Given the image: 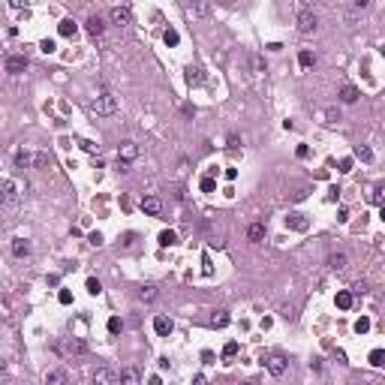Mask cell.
I'll list each match as a JSON object with an SVG mask.
<instances>
[{
  "instance_id": "cell-4",
  "label": "cell",
  "mask_w": 385,
  "mask_h": 385,
  "mask_svg": "<svg viewBox=\"0 0 385 385\" xmlns=\"http://www.w3.org/2000/svg\"><path fill=\"white\" fill-rule=\"evenodd\" d=\"M135 156H138V145L135 142H130V138H127V142L117 145V163H133Z\"/></svg>"
},
{
  "instance_id": "cell-49",
  "label": "cell",
  "mask_w": 385,
  "mask_h": 385,
  "mask_svg": "<svg viewBox=\"0 0 385 385\" xmlns=\"http://www.w3.org/2000/svg\"><path fill=\"white\" fill-rule=\"evenodd\" d=\"M192 385H208V379H205V376H202V373H199V376H196V379H192Z\"/></svg>"
},
{
  "instance_id": "cell-32",
  "label": "cell",
  "mask_w": 385,
  "mask_h": 385,
  "mask_svg": "<svg viewBox=\"0 0 385 385\" xmlns=\"http://www.w3.org/2000/svg\"><path fill=\"white\" fill-rule=\"evenodd\" d=\"M163 39H166V45H178V42H181V37H178V30H174V27H169V30L163 33Z\"/></svg>"
},
{
  "instance_id": "cell-21",
  "label": "cell",
  "mask_w": 385,
  "mask_h": 385,
  "mask_svg": "<svg viewBox=\"0 0 385 385\" xmlns=\"http://www.w3.org/2000/svg\"><path fill=\"white\" fill-rule=\"evenodd\" d=\"M33 156H37V154H27V151H15V166H19V169H30V166H33Z\"/></svg>"
},
{
  "instance_id": "cell-3",
  "label": "cell",
  "mask_w": 385,
  "mask_h": 385,
  "mask_svg": "<svg viewBox=\"0 0 385 385\" xmlns=\"http://www.w3.org/2000/svg\"><path fill=\"white\" fill-rule=\"evenodd\" d=\"M109 19L117 27H127V24H133V9L130 6H112L109 9Z\"/></svg>"
},
{
  "instance_id": "cell-39",
  "label": "cell",
  "mask_w": 385,
  "mask_h": 385,
  "mask_svg": "<svg viewBox=\"0 0 385 385\" xmlns=\"http://www.w3.org/2000/svg\"><path fill=\"white\" fill-rule=\"evenodd\" d=\"M78 148H81V151H87V154H94V151H96V145L91 142V138H81V142H78Z\"/></svg>"
},
{
  "instance_id": "cell-22",
  "label": "cell",
  "mask_w": 385,
  "mask_h": 385,
  "mask_svg": "<svg viewBox=\"0 0 385 385\" xmlns=\"http://www.w3.org/2000/svg\"><path fill=\"white\" fill-rule=\"evenodd\" d=\"M45 385H66V370H48Z\"/></svg>"
},
{
  "instance_id": "cell-43",
  "label": "cell",
  "mask_w": 385,
  "mask_h": 385,
  "mask_svg": "<svg viewBox=\"0 0 385 385\" xmlns=\"http://www.w3.org/2000/svg\"><path fill=\"white\" fill-rule=\"evenodd\" d=\"M253 69H256V73H265V60H262L259 55L253 58Z\"/></svg>"
},
{
  "instance_id": "cell-31",
  "label": "cell",
  "mask_w": 385,
  "mask_h": 385,
  "mask_svg": "<svg viewBox=\"0 0 385 385\" xmlns=\"http://www.w3.org/2000/svg\"><path fill=\"white\" fill-rule=\"evenodd\" d=\"M298 63H301L304 69H307V66H313V63H316V58H313V51H307V48H304L301 55H298Z\"/></svg>"
},
{
  "instance_id": "cell-36",
  "label": "cell",
  "mask_w": 385,
  "mask_h": 385,
  "mask_svg": "<svg viewBox=\"0 0 385 385\" xmlns=\"http://www.w3.org/2000/svg\"><path fill=\"white\" fill-rule=\"evenodd\" d=\"M87 292H91V295H99V292H102V283H99L96 277H91V280H87Z\"/></svg>"
},
{
  "instance_id": "cell-15",
  "label": "cell",
  "mask_w": 385,
  "mask_h": 385,
  "mask_svg": "<svg viewBox=\"0 0 385 385\" xmlns=\"http://www.w3.org/2000/svg\"><path fill=\"white\" fill-rule=\"evenodd\" d=\"M328 265H331V271H337V274H340V271L349 268V256H346V253H334V256L328 259Z\"/></svg>"
},
{
  "instance_id": "cell-35",
  "label": "cell",
  "mask_w": 385,
  "mask_h": 385,
  "mask_svg": "<svg viewBox=\"0 0 385 385\" xmlns=\"http://www.w3.org/2000/svg\"><path fill=\"white\" fill-rule=\"evenodd\" d=\"M235 355H238V343L232 340V343H226V346H223V358H235Z\"/></svg>"
},
{
  "instance_id": "cell-28",
  "label": "cell",
  "mask_w": 385,
  "mask_h": 385,
  "mask_svg": "<svg viewBox=\"0 0 385 385\" xmlns=\"http://www.w3.org/2000/svg\"><path fill=\"white\" fill-rule=\"evenodd\" d=\"M160 244L163 247H174V244H178V235H174L172 229H166V232H160Z\"/></svg>"
},
{
  "instance_id": "cell-46",
  "label": "cell",
  "mask_w": 385,
  "mask_h": 385,
  "mask_svg": "<svg viewBox=\"0 0 385 385\" xmlns=\"http://www.w3.org/2000/svg\"><path fill=\"white\" fill-rule=\"evenodd\" d=\"M91 244H94V247H99V244H102V235H99V232H94V235H91Z\"/></svg>"
},
{
  "instance_id": "cell-33",
  "label": "cell",
  "mask_w": 385,
  "mask_h": 385,
  "mask_svg": "<svg viewBox=\"0 0 385 385\" xmlns=\"http://www.w3.org/2000/svg\"><path fill=\"white\" fill-rule=\"evenodd\" d=\"M355 156H358V160H364V163H373V151H370V148H364V145H358Z\"/></svg>"
},
{
  "instance_id": "cell-18",
  "label": "cell",
  "mask_w": 385,
  "mask_h": 385,
  "mask_svg": "<svg viewBox=\"0 0 385 385\" xmlns=\"http://www.w3.org/2000/svg\"><path fill=\"white\" fill-rule=\"evenodd\" d=\"M102 30H106L102 19L99 15H91V19H87V33H91V37H102Z\"/></svg>"
},
{
  "instance_id": "cell-2",
  "label": "cell",
  "mask_w": 385,
  "mask_h": 385,
  "mask_svg": "<svg viewBox=\"0 0 385 385\" xmlns=\"http://www.w3.org/2000/svg\"><path fill=\"white\" fill-rule=\"evenodd\" d=\"M316 27H319L316 12H313L310 6H301V9H298V30H301V33H313Z\"/></svg>"
},
{
  "instance_id": "cell-50",
  "label": "cell",
  "mask_w": 385,
  "mask_h": 385,
  "mask_svg": "<svg viewBox=\"0 0 385 385\" xmlns=\"http://www.w3.org/2000/svg\"><path fill=\"white\" fill-rule=\"evenodd\" d=\"M148 385H163V382H160V376H151V379H148Z\"/></svg>"
},
{
  "instance_id": "cell-45",
  "label": "cell",
  "mask_w": 385,
  "mask_h": 385,
  "mask_svg": "<svg viewBox=\"0 0 385 385\" xmlns=\"http://www.w3.org/2000/svg\"><path fill=\"white\" fill-rule=\"evenodd\" d=\"M295 154H298V160H304V156L310 154V148H307V145H298V151H295Z\"/></svg>"
},
{
  "instance_id": "cell-44",
  "label": "cell",
  "mask_w": 385,
  "mask_h": 385,
  "mask_svg": "<svg viewBox=\"0 0 385 385\" xmlns=\"http://www.w3.org/2000/svg\"><path fill=\"white\" fill-rule=\"evenodd\" d=\"M346 21L355 24V21H358V9H346Z\"/></svg>"
},
{
  "instance_id": "cell-47",
  "label": "cell",
  "mask_w": 385,
  "mask_h": 385,
  "mask_svg": "<svg viewBox=\"0 0 385 385\" xmlns=\"http://www.w3.org/2000/svg\"><path fill=\"white\" fill-rule=\"evenodd\" d=\"M0 385H12V379H9V373H6V370L0 373Z\"/></svg>"
},
{
  "instance_id": "cell-27",
  "label": "cell",
  "mask_w": 385,
  "mask_h": 385,
  "mask_svg": "<svg viewBox=\"0 0 385 385\" xmlns=\"http://www.w3.org/2000/svg\"><path fill=\"white\" fill-rule=\"evenodd\" d=\"M325 124H328V127H337V124H340V109H334V106L325 109Z\"/></svg>"
},
{
  "instance_id": "cell-51",
  "label": "cell",
  "mask_w": 385,
  "mask_h": 385,
  "mask_svg": "<svg viewBox=\"0 0 385 385\" xmlns=\"http://www.w3.org/2000/svg\"><path fill=\"white\" fill-rule=\"evenodd\" d=\"M379 55H382V58H385V42H382V45H379Z\"/></svg>"
},
{
  "instance_id": "cell-12",
  "label": "cell",
  "mask_w": 385,
  "mask_h": 385,
  "mask_svg": "<svg viewBox=\"0 0 385 385\" xmlns=\"http://www.w3.org/2000/svg\"><path fill=\"white\" fill-rule=\"evenodd\" d=\"M12 256H15V259H27V256H30V241L12 238Z\"/></svg>"
},
{
  "instance_id": "cell-9",
  "label": "cell",
  "mask_w": 385,
  "mask_h": 385,
  "mask_svg": "<svg viewBox=\"0 0 385 385\" xmlns=\"http://www.w3.org/2000/svg\"><path fill=\"white\" fill-rule=\"evenodd\" d=\"M142 211L151 214V217H160L163 214V199H156V196H145L142 199Z\"/></svg>"
},
{
  "instance_id": "cell-17",
  "label": "cell",
  "mask_w": 385,
  "mask_h": 385,
  "mask_svg": "<svg viewBox=\"0 0 385 385\" xmlns=\"http://www.w3.org/2000/svg\"><path fill=\"white\" fill-rule=\"evenodd\" d=\"M15 199H19V190H15L12 178H3V202H6V205H12Z\"/></svg>"
},
{
  "instance_id": "cell-10",
  "label": "cell",
  "mask_w": 385,
  "mask_h": 385,
  "mask_svg": "<svg viewBox=\"0 0 385 385\" xmlns=\"http://www.w3.org/2000/svg\"><path fill=\"white\" fill-rule=\"evenodd\" d=\"M117 382L120 385H142V373H138L135 367H124L120 376H117Z\"/></svg>"
},
{
  "instance_id": "cell-16",
  "label": "cell",
  "mask_w": 385,
  "mask_h": 385,
  "mask_svg": "<svg viewBox=\"0 0 385 385\" xmlns=\"http://www.w3.org/2000/svg\"><path fill=\"white\" fill-rule=\"evenodd\" d=\"M184 9H187V15H199V19H202V15H211L214 6L211 3H187Z\"/></svg>"
},
{
  "instance_id": "cell-23",
  "label": "cell",
  "mask_w": 385,
  "mask_h": 385,
  "mask_svg": "<svg viewBox=\"0 0 385 385\" xmlns=\"http://www.w3.org/2000/svg\"><path fill=\"white\" fill-rule=\"evenodd\" d=\"M247 238H250L253 244H259L262 238H265V223H253L250 229H247Z\"/></svg>"
},
{
  "instance_id": "cell-20",
  "label": "cell",
  "mask_w": 385,
  "mask_h": 385,
  "mask_svg": "<svg viewBox=\"0 0 385 385\" xmlns=\"http://www.w3.org/2000/svg\"><path fill=\"white\" fill-rule=\"evenodd\" d=\"M156 295H160V292H156V286H154V283H145L142 289H138V301H145V304H151V301L156 298Z\"/></svg>"
},
{
  "instance_id": "cell-30",
  "label": "cell",
  "mask_w": 385,
  "mask_h": 385,
  "mask_svg": "<svg viewBox=\"0 0 385 385\" xmlns=\"http://www.w3.org/2000/svg\"><path fill=\"white\" fill-rule=\"evenodd\" d=\"M199 187H202V192H214V190H217V181H214V174H205V178L199 181Z\"/></svg>"
},
{
  "instance_id": "cell-41",
  "label": "cell",
  "mask_w": 385,
  "mask_h": 385,
  "mask_svg": "<svg viewBox=\"0 0 385 385\" xmlns=\"http://www.w3.org/2000/svg\"><path fill=\"white\" fill-rule=\"evenodd\" d=\"M39 48L45 51V55H51V51H55V39H42V42H39Z\"/></svg>"
},
{
  "instance_id": "cell-1",
  "label": "cell",
  "mask_w": 385,
  "mask_h": 385,
  "mask_svg": "<svg viewBox=\"0 0 385 385\" xmlns=\"http://www.w3.org/2000/svg\"><path fill=\"white\" fill-rule=\"evenodd\" d=\"M91 112L106 115V117H109V115H115V112H117V96H115V94H109V91H106V94H99V96L91 102Z\"/></svg>"
},
{
  "instance_id": "cell-24",
  "label": "cell",
  "mask_w": 385,
  "mask_h": 385,
  "mask_svg": "<svg viewBox=\"0 0 385 385\" xmlns=\"http://www.w3.org/2000/svg\"><path fill=\"white\" fill-rule=\"evenodd\" d=\"M48 166H51V156H48L45 151H39L37 156H33V169H39V172H48Z\"/></svg>"
},
{
  "instance_id": "cell-19",
  "label": "cell",
  "mask_w": 385,
  "mask_h": 385,
  "mask_svg": "<svg viewBox=\"0 0 385 385\" xmlns=\"http://www.w3.org/2000/svg\"><path fill=\"white\" fill-rule=\"evenodd\" d=\"M184 78H187V84H190V87H192V84H202V81H205V76H202V69H199V66H187Z\"/></svg>"
},
{
  "instance_id": "cell-25",
  "label": "cell",
  "mask_w": 385,
  "mask_h": 385,
  "mask_svg": "<svg viewBox=\"0 0 385 385\" xmlns=\"http://www.w3.org/2000/svg\"><path fill=\"white\" fill-rule=\"evenodd\" d=\"M76 30H78V27H76V21H73V19H63V21H60V27H58L60 37H76Z\"/></svg>"
},
{
  "instance_id": "cell-5",
  "label": "cell",
  "mask_w": 385,
  "mask_h": 385,
  "mask_svg": "<svg viewBox=\"0 0 385 385\" xmlns=\"http://www.w3.org/2000/svg\"><path fill=\"white\" fill-rule=\"evenodd\" d=\"M3 66H6L9 76H19V73H24V69H27V58L24 55H6Z\"/></svg>"
},
{
  "instance_id": "cell-26",
  "label": "cell",
  "mask_w": 385,
  "mask_h": 385,
  "mask_svg": "<svg viewBox=\"0 0 385 385\" xmlns=\"http://www.w3.org/2000/svg\"><path fill=\"white\" fill-rule=\"evenodd\" d=\"M211 325H214V328H226V325H229V313H226V310H217L214 316H211Z\"/></svg>"
},
{
  "instance_id": "cell-14",
  "label": "cell",
  "mask_w": 385,
  "mask_h": 385,
  "mask_svg": "<svg viewBox=\"0 0 385 385\" xmlns=\"http://www.w3.org/2000/svg\"><path fill=\"white\" fill-rule=\"evenodd\" d=\"M172 328H174V325H172L169 316H156V319H154V331H156L160 337H169V334H172Z\"/></svg>"
},
{
  "instance_id": "cell-42",
  "label": "cell",
  "mask_w": 385,
  "mask_h": 385,
  "mask_svg": "<svg viewBox=\"0 0 385 385\" xmlns=\"http://www.w3.org/2000/svg\"><path fill=\"white\" fill-rule=\"evenodd\" d=\"M340 172H352V156H343L340 160Z\"/></svg>"
},
{
  "instance_id": "cell-29",
  "label": "cell",
  "mask_w": 385,
  "mask_h": 385,
  "mask_svg": "<svg viewBox=\"0 0 385 385\" xmlns=\"http://www.w3.org/2000/svg\"><path fill=\"white\" fill-rule=\"evenodd\" d=\"M337 307H340V310H349V307H352V292H337Z\"/></svg>"
},
{
  "instance_id": "cell-7",
  "label": "cell",
  "mask_w": 385,
  "mask_h": 385,
  "mask_svg": "<svg viewBox=\"0 0 385 385\" xmlns=\"http://www.w3.org/2000/svg\"><path fill=\"white\" fill-rule=\"evenodd\" d=\"M94 385H117L115 370H109V367H96L94 370Z\"/></svg>"
},
{
  "instance_id": "cell-48",
  "label": "cell",
  "mask_w": 385,
  "mask_h": 385,
  "mask_svg": "<svg viewBox=\"0 0 385 385\" xmlns=\"http://www.w3.org/2000/svg\"><path fill=\"white\" fill-rule=\"evenodd\" d=\"M337 220H340V223H346V220H349V211H346V208H340V214H337Z\"/></svg>"
},
{
  "instance_id": "cell-53",
  "label": "cell",
  "mask_w": 385,
  "mask_h": 385,
  "mask_svg": "<svg viewBox=\"0 0 385 385\" xmlns=\"http://www.w3.org/2000/svg\"><path fill=\"white\" fill-rule=\"evenodd\" d=\"M238 385H256V382H238Z\"/></svg>"
},
{
  "instance_id": "cell-37",
  "label": "cell",
  "mask_w": 385,
  "mask_h": 385,
  "mask_svg": "<svg viewBox=\"0 0 385 385\" xmlns=\"http://www.w3.org/2000/svg\"><path fill=\"white\" fill-rule=\"evenodd\" d=\"M355 331H358V334H367V331H370V319H367V316H361V319L355 322Z\"/></svg>"
},
{
  "instance_id": "cell-13",
  "label": "cell",
  "mask_w": 385,
  "mask_h": 385,
  "mask_svg": "<svg viewBox=\"0 0 385 385\" xmlns=\"http://www.w3.org/2000/svg\"><path fill=\"white\" fill-rule=\"evenodd\" d=\"M337 96H340V102H346V106H352V102H355L361 94H358V87H355V84H343Z\"/></svg>"
},
{
  "instance_id": "cell-52",
  "label": "cell",
  "mask_w": 385,
  "mask_h": 385,
  "mask_svg": "<svg viewBox=\"0 0 385 385\" xmlns=\"http://www.w3.org/2000/svg\"><path fill=\"white\" fill-rule=\"evenodd\" d=\"M379 217H382V220H385V205H382V211H379Z\"/></svg>"
},
{
  "instance_id": "cell-11",
  "label": "cell",
  "mask_w": 385,
  "mask_h": 385,
  "mask_svg": "<svg viewBox=\"0 0 385 385\" xmlns=\"http://www.w3.org/2000/svg\"><path fill=\"white\" fill-rule=\"evenodd\" d=\"M286 226H289V229H295V232H307V217L304 214H298V211H295V214H289L286 217Z\"/></svg>"
},
{
  "instance_id": "cell-38",
  "label": "cell",
  "mask_w": 385,
  "mask_h": 385,
  "mask_svg": "<svg viewBox=\"0 0 385 385\" xmlns=\"http://www.w3.org/2000/svg\"><path fill=\"white\" fill-rule=\"evenodd\" d=\"M120 328H124V322H120L117 316H112V319H109V331H112V334H117Z\"/></svg>"
},
{
  "instance_id": "cell-34",
  "label": "cell",
  "mask_w": 385,
  "mask_h": 385,
  "mask_svg": "<svg viewBox=\"0 0 385 385\" xmlns=\"http://www.w3.org/2000/svg\"><path fill=\"white\" fill-rule=\"evenodd\" d=\"M370 364L373 367H385V352H382V349H373V352H370Z\"/></svg>"
},
{
  "instance_id": "cell-40",
  "label": "cell",
  "mask_w": 385,
  "mask_h": 385,
  "mask_svg": "<svg viewBox=\"0 0 385 385\" xmlns=\"http://www.w3.org/2000/svg\"><path fill=\"white\" fill-rule=\"evenodd\" d=\"M58 301H60V304H69V301H73V292H69V289H60V292H58Z\"/></svg>"
},
{
  "instance_id": "cell-8",
  "label": "cell",
  "mask_w": 385,
  "mask_h": 385,
  "mask_svg": "<svg viewBox=\"0 0 385 385\" xmlns=\"http://www.w3.org/2000/svg\"><path fill=\"white\" fill-rule=\"evenodd\" d=\"M63 352H66V355H84V352H87V343H84L81 337H66Z\"/></svg>"
},
{
  "instance_id": "cell-6",
  "label": "cell",
  "mask_w": 385,
  "mask_h": 385,
  "mask_svg": "<svg viewBox=\"0 0 385 385\" xmlns=\"http://www.w3.org/2000/svg\"><path fill=\"white\" fill-rule=\"evenodd\" d=\"M265 367H268L271 376H283L286 373V358L283 355H268L265 358Z\"/></svg>"
}]
</instances>
